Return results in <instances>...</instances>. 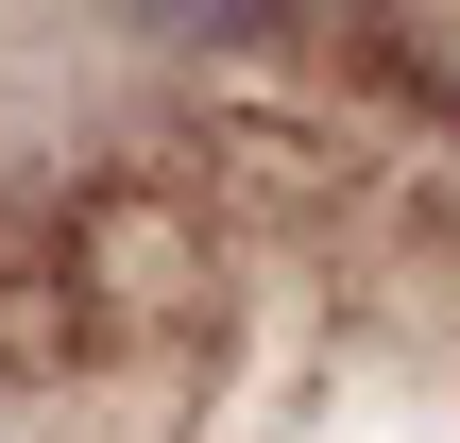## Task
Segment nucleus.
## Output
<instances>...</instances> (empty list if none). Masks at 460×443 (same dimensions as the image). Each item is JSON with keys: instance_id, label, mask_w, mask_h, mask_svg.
<instances>
[{"instance_id": "f257e3e1", "label": "nucleus", "mask_w": 460, "mask_h": 443, "mask_svg": "<svg viewBox=\"0 0 460 443\" xmlns=\"http://www.w3.org/2000/svg\"><path fill=\"white\" fill-rule=\"evenodd\" d=\"M324 34L376 68V102H393V120L460 137V0H324Z\"/></svg>"}]
</instances>
